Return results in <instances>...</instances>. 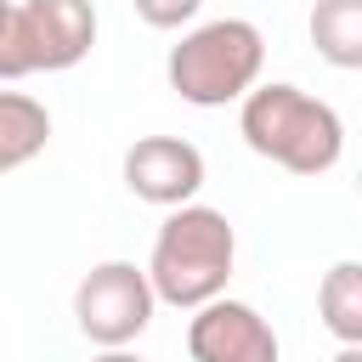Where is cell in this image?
<instances>
[{
    "instance_id": "cell-7",
    "label": "cell",
    "mask_w": 362,
    "mask_h": 362,
    "mask_svg": "<svg viewBox=\"0 0 362 362\" xmlns=\"http://www.w3.org/2000/svg\"><path fill=\"white\" fill-rule=\"evenodd\" d=\"M187 356L192 362H277L272 322L243 300H209L187 322Z\"/></svg>"
},
{
    "instance_id": "cell-8",
    "label": "cell",
    "mask_w": 362,
    "mask_h": 362,
    "mask_svg": "<svg viewBox=\"0 0 362 362\" xmlns=\"http://www.w3.org/2000/svg\"><path fill=\"white\" fill-rule=\"evenodd\" d=\"M51 141V113L45 102H34L28 90H6L0 96V170H23L34 153H45Z\"/></svg>"
},
{
    "instance_id": "cell-9",
    "label": "cell",
    "mask_w": 362,
    "mask_h": 362,
    "mask_svg": "<svg viewBox=\"0 0 362 362\" xmlns=\"http://www.w3.org/2000/svg\"><path fill=\"white\" fill-rule=\"evenodd\" d=\"M305 28L328 68H362V0H311Z\"/></svg>"
},
{
    "instance_id": "cell-6",
    "label": "cell",
    "mask_w": 362,
    "mask_h": 362,
    "mask_svg": "<svg viewBox=\"0 0 362 362\" xmlns=\"http://www.w3.org/2000/svg\"><path fill=\"white\" fill-rule=\"evenodd\" d=\"M124 187L141 204L181 209L204 187V153L181 136H141V141L124 147Z\"/></svg>"
},
{
    "instance_id": "cell-11",
    "label": "cell",
    "mask_w": 362,
    "mask_h": 362,
    "mask_svg": "<svg viewBox=\"0 0 362 362\" xmlns=\"http://www.w3.org/2000/svg\"><path fill=\"white\" fill-rule=\"evenodd\" d=\"M198 6H204V0H130V11H136L147 28H181V23L198 17Z\"/></svg>"
},
{
    "instance_id": "cell-2",
    "label": "cell",
    "mask_w": 362,
    "mask_h": 362,
    "mask_svg": "<svg viewBox=\"0 0 362 362\" xmlns=\"http://www.w3.org/2000/svg\"><path fill=\"white\" fill-rule=\"evenodd\" d=\"M232 260H238V232L221 209L209 204H181L170 209V221L158 226L153 238V288L164 305H181V311H198L209 300L226 294L232 283Z\"/></svg>"
},
{
    "instance_id": "cell-13",
    "label": "cell",
    "mask_w": 362,
    "mask_h": 362,
    "mask_svg": "<svg viewBox=\"0 0 362 362\" xmlns=\"http://www.w3.org/2000/svg\"><path fill=\"white\" fill-rule=\"evenodd\" d=\"M334 362H362V345H339V356Z\"/></svg>"
},
{
    "instance_id": "cell-10",
    "label": "cell",
    "mask_w": 362,
    "mask_h": 362,
    "mask_svg": "<svg viewBox=\"0 0 362 362\" xmlns=\"http://www.w3.org/2000/svg\"><path fill=\"white\" fill-rule=\"evenodd\" d=\"M317 317L339 345H362V260H339L317 283Z\"/></svg>"
},
{
    "instance_id": "cell-4",
    "label": "cell",
    "mask_w": 362,
    "mask_h": 362,
    "mask_svg": "<svg viewBox=\"0 0 362 362\" xmlns=\"http://www.w3.org/2000/svg\"><path fill=\"white\" fill-rule=\"evenodd\" d=\"M96 45L90 0H11L0 11V79L17 85L28 74L79 68Z\"/></svg>"
},
{
    "instance_id": "cell-12",
    "label": "cell",
    "mask_w": 362,
    "mask_h": 362,
    "mask_svg": "<svg viewBox=\"0 0 362 362\" xmlns=\"http://www.w3.org/2000/svg\"><path fill=\"white\" fill-rule=\"evenodd\" d=\"M96 362H141V356H130V351H124V345H119V351H102V356H96Z\"/></svg>"
},
{
    "instance_id": "cell-5",
    "label": "cell",
    "mask_w": 362,
    "mask_h": 362,
    "mask_svg": "<svg viewBox=\"0 0 362 362\" xmlns=\"http://www.w3.org/2000/svg\"><path fill=\"white\" fill-rule=\"evenodd\" d=\"M153 305H158V288H153V272L136 266V260H102L79 277L74 288V322L90 345L102 351H119L130 345L136 334H147L153 322Z\"/></svg>"
},
{
    "instance_id": "cell-14",
    "label": "cell",
    "mask_w": 362,
    "mask_h": 362,
    "mask_svg": "<svg viewBox=\"0 0 362 362\" xmlns=\"http://www.w3.org/2000/svg\"><path fill=\"white\" fill-rule=\"evenodd\" d=\"M356 192H362V170H356Z\"/></svg>"
},
{
    "instance_id": "cell-3",
    "label": "cell",
    "mask_w": 362,
    "mask_h": 362,
    "mask_svg": "<svg viewBox=\"0 0 362 362\" xmlns=\"http://www.w3.org/2000/svg\"><path fill=\"white\" fill-rule=\"evenodd\" d=\"M266 68V40L249 17H215L198 23L192 34H181V45H170V90L192 107H226L243 102L260 85Z\"/></svg>"
},
{
    "instance_id": "cell-1",
    "label": "cell",
    "mask_w": 362,
    "mask_h": 362,
    "mask_svg": "<svg viewBox=\"0 0 362 362\" xmlns=\"http://www.w3.org/2000/svg\"><path fill=\"white\" fill-rule=\"evenodd\" d=\"M238 130H243V141H249L260 158H272V164L288 170V175H322V170H334L339 153H345V124H339V113H334L322 96H311V90H300V85H288V79L255 85V90L243 96Z\"/></svg>"
}]
</instances>
